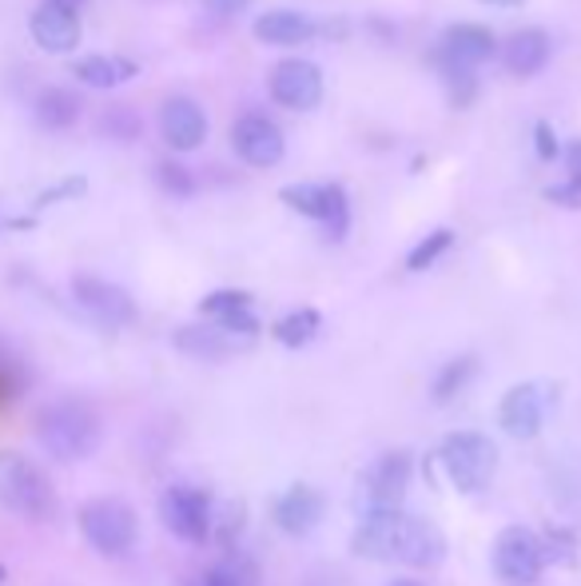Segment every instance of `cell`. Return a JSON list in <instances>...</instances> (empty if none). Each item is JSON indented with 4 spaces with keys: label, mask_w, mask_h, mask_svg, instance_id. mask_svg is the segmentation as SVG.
I'll return each mask as SVG.
<instances>
[{
    "label": "cell",
    "mask_w": 581,
    "mask_h": 586,
    "mask_svg": "<svg viewBox=\"0 0 581 586\" xmlns=\"http://www.w3.org/2000/svg\"><path fill=\"white\" fill-rule=\"evenodd\" d=\"M351 550L358 559L375 562H399V566H415L430 571L446 559V538L434 523L418 519L406 511H379L363 514L358 531L351 535Z\"/></svg>",
    "instance_id": "cell-1"
},
{
    "label": "cell",
    "mask_w": 581,
    "mask_h": 586,
    "mask_svg": "<svg viewBox=\"0 0 581 586\" xmlns=\"http://www.w3.org/2000/svg\"><path fill=\"white\" fill-rule=\"evenodd\" d=\"M36 439L52 459L76 463V459H88L100 447V419L80 399H60V403H48L36 415Z\"/></svg>",
    "instance_id": "cell-2"
},
{
    "label": "cell",
    "mask_w": 581,
    "mask_h": 586,
    "mask_svg": "<svg viewBox=\"0 0 581 586\" xmlns=\"http://www.w3.org/2000/svg\"><path fill=\"white\" fill-rule=\"evenodd\" d=\"M0 507L21 519H48L56 511V495H52V483L40 466L21 451H0Z\"/></svg>",
    "instance_id": "cell-3"
},
{
    "label": "cell",
    "mask_w": 581,
    "mask_h": 586,
    "mask_svg": "<svg viewBox=\"0 0 581 586\" xmlns=\"http://www.w3.org/2000/svg\"><path fill=\"white\" fill-rule=\"evenodd\" d=\"M439 463L454 483V490L478 495V490L490 487V478L498 471V447L478 431H451L439 447Z\"/></svg>",
    "instance_id": "cell-4"
},
{
    "label": "cell",
    "mask_w": 581,
    "mask_h": 586,
    "mask_svg": "<svg viewBox=\"0 0 581 586\" xmlns=\"http://www.w3.org/2000/svg\"><path fill=\"white\" fill-rule=\"evenodd\" d=\"M80 535L88 538V547L100 550L104 559H119L136 547L140 538V523L136 511L119 499H92L80 507Z\"/></svg>",
    "instance_id": "cell-5"
},
{
    "label": "cell",
    "mask_w": 581,
    "mask_h": 586,
    "mask_svg": "<svg viewBox=\"0 0 581 586\" xmlns=\"http://www.w3.org/2000/svg\"><path fill=\"white\" fill-rule=\"evenodd\" d=\"M406 487H411V454L406 451H387L358 475L355 507L363 514L379 511H403Z\"/></svg>",
    "instance_id": "cell-6"
},
{
    "label": "cell",
    "mask_w": 581,
    "mask_h": 586,
    "mask_svg": "<svg viewBox=\"0 0 581 586\" xmlns=\"http://www.w3.org/2000/svg\"><path fill=\"white\" fill-rule=\"evenodd\" d=\"M279 200L291 208V212L307 215L315 224H323V232L331 239H343L346 236V224H351V200H346L343 184H287L279 191Z\"/></svg>",
    "instance_id": "cell-7"
},
{
    "label": "cell",
    "mask_w": 581,
    "mask_h": 586,
    "mask_svg": "<svg viewBox=\"0 0 581 586\" xmlns=\"http://www.w3.org/2000/svg\"><path fill=\"white\" fill-rule=\"evenodd\" d=\"M546 566V547L534 531L526 526H506L494 538V574L502 586H534Z\"/></svg>",
    "instance_id": "cell-8"
},
{
    "label": "cell",
    "mask_w": 581,
    "mask_h": 586,
    "mask_svg": "<svg viewBox=\"0 0 581 586\" xmlns=\"http://www.w3.org/2000/svg\"><path fill=\"white\" fill-rule=\"evenodd\" d=\"M231 148H236V155L248 167H275L287 152V136L267 112L248 108L231 124Z\"/></svg>",
    "instance_id": "cell-9"
},
{
    "label": "cell",
    "mask_w": 581,
    "mask_h": 586,
    "mask_svg": "<svg viewBox=\"0 0 581 586\" xmlns=\"http://www.w3.org/2000/svg\"><path fill=\"white\" fill-rule=\"evenodd\" d=\"M160 519H164L167 531H172L176 538H184V543H203V538L212 535L215 511H212L207 490L167 487L164 499H160Z\"/></svg>",
    "instance_id": "cell-10"
},
{
    "label": "cell",
    "mask_w": 581,
    "mask_h": 586,
    "mask_svg": "<svg viewBox=\"0 0 581 586\" xmlns=\"http://www.w3.org/2000/svg\"><path fill=\"white\" fill-rule=\"evenodd\" d=\"M267 92L279 108L287 112H311L323 100V72L319 64H311L303 57L279 60L267 76Z\"/></svg>",
    "instance_id": "cell-11"
},
{
    "label": "cell",
    "mask_w": 581,
    "mask_h": 586,
    "mask_svg": "<svg viewBox=\"0 0 581 586\" xmlns=\"http://www.w3.org/2000/svg\"><path fill=\"white\" fill-rule=\"evenodd\" d=\"M72 299L100 327H128L136 320V303H131L128 291L100 279V275H76L72 279Z\"/></svg>",
    "instance_id": "cell-12"
},
{
    "label": "cell",
    "mask_w": 581,
    "mask_h": 586,
    "mask_svg": "<svg viewBox=\"0 0 581 586\" xmlns=\"http://www.w3.org/2000/svg\"><path fill=\"white\" fill-rule=\"evenodd\" d=\"M554 403H558L554 387H546V383H518L502 399L498 419L514 439H534L538 431H542V419H546V411Z\"/></svg>",
    "instance_id": "cell-13"
},
{
    "label": "cell",
    "mask_w": 581,
    "mask_h": 586,
    "mask_svg": "<svg viewBox=\"0 0 581 586\" xmlns=\"http://www.w3.org/2000/svg\"><path fill=\"white\" fill-rule=\"evenodd\" d=\"M160 136L172 152H195L207 140V112L191 96H167L160 104Z\"/></svg>",
    "instance_id": "cell-14"
},
{
    "label": "cell",
    "mask_w": 581,
    "mask_h": 586,
    "mask_svg": "<svg viewBox=\"0 0 581 586\" xmlns=\"http://www.w3.org/2000/svg\"><path fill=\"white\" fill-rule=\"evenodd\" d=\"M434 57L454 60V64H466V68H478V64H487L490 57H498V40H494V33L482 28V24L458 21L439 36Z\"/></svg>",
    "instance_id": "cell-15"
},
{
    "label": "cell",
    "mask_w": 581,
    "mask_h": 586,
    "mask_svg": "<svg viewBox=\"0 0 581 586\" xmlns=\"http://www.w3.org/2000/svg\"><path fill=\"white\" fill-rule=\"evenodd\" d=\"M33 40L45 52H72V48L80 45V12L64 9V4H56V0H45V4H36L33 12Z\"/></svg>",
    "instance_id": "cell-16"
},
{
    "label": "cell",
    "mask_w": 581,
    "mask_h": 586,
    "mask_svg": "<svg viewBox=\"0 0 581 586\" xmlns=\"http://www.w3.org/2000/svg\"><path fill=\"white\" fill-rule=\"evenodd\" d=\"M200 311L227 335L260 332V315H255V308H251V296L248 291H236V287H219V291H212V296H203Z\"/></svg>",
    "instance_id": "cell-17"
},
{
    "label": "cell",
    "mask_w": 581,
    "mask_h": 586,
    "mask_svg": "<svg viewBox=\"0 0 581 586\" xmlns=\"http://www.w3.org/2000/svg\"><path fill=\"white\" fill-rule=\"evenodd\" d=\"M498 57L514 76H534L554 60V40L542 28H518L498 45Z\"/></svg>",
    "instance_id": "cell-18"
},
{
    "label": "cell",
    "mask_w": 581,
    "mask_h": 586,
    "mask_svg": "<svg viewBox=\"0 0 581 586\" xmlns=\"http://www.w3.org/2000/svg\"><path fill=\"white\" fill-rule=\"evenodd\" d=\"M275 526L287 531V535H307L315 531V523L323 519V495L307 483H295V487L275 499Z\"/></svg>",
    "instance_id": "cell-19"
},
{
    "label": "cell",
    "mask_w": 581,
    "mask_h": 586,
    "mask_svg": "<svg viewBox=\"0 0 581 586\" xmlns=\"http://www.w3.org/2000/svg\"><path fill=\"white\" fill-rule=\"evenodd\" d=\"M315 33H319L315 16H307V12H299V9H271V12H263L260 21H255V40H263V45H275V48L307 45Z\"/></svg>",
    "instance_id": "cell-20"
},
{
    "label": "cell",
    "mask_w": 581,
    "mask_h": 586,
    "mask_svg": "<svg viewBox=\"0 0 581 586\" xmlns=\"http://www.w3.org/2000/svg\"><path fill=\"white\" fill-rule=\"evenodd\" d=\"M76 72V80L88 84V88H119V84H128L140 64L128 57H116V52H92V57H80L72 64Z\"/></svg>",
    "instance_id": "cell-21"
},
{
    "label": "cell",
    "mask_w": 581,
    "mask_h": 586,
    "mask_svg": "<svg viewBox=\"0 0 581 586\" xmlns=\"http://www.w3.org/2000/svg\"><path fill=\"white\" fill-rule=\"evenodd\" d=\"M84 112V100L72 88H60V84H48L45 92L36 96V124L48 132H64L72 128Z\"/></svg>",
    "instance_id": "cell-22"
},
{
    "label": "cell",
    "mask_w": 581,
    "mask_h": 586,
    "mask_svg": "<svg viewBox=\"0 0 581 586\" xmlns=\"http://www.w3.org/2000/svg\"><path fill=\"white\" fill-rule=\"evenodd\" d=\"M176 347L179 351H188L195 359H224L231 347H236V335L219 332V327H203V323H188V327H179L176 332Z\"/></svg>",
    "instance_id": "cell-23"
},
{
    "label": "cell",
    "mask_w": 581,
    "mask_h": 586,
    "mask_svg": "<svg viewBox=\"0 0 581 586\" xmlns=\"http://www.w3.org/2000/svg\"><path fill=\"white\" fill-rule=\"evenodd\" d=\"M319 327H323V315L315 308H299V311H287L283 320L275 323L271 332H275V339L283 347H303V344H311L315 335H319Z\"/></svg>",
    "instance_id": "cell-24"
},
{
    "label": "cell",
    "mask_w": 581,
    "mask_h": 586,
    "mask_svg": "<svg viewBox=\"0 0 581 586\" xmlns=\"http://www.w3.org/2000/svg\"><path fill=\"white\" fill-rule=\"evenodd\" d=\"M451 248H454L451 227H434L427 239H418L415 248H411V255H406V267H411V272H427L430 263H439Z\"/></svg>",
    "instance_id": "cell-25"
},
{
    "label": "cell",
    "mask_w": 581,
    "mask_h": 586,
    "mask_svg": "<svg viewBox=\"0 0 581 586\" xmlns=\"http://www.w3.org/2000/svg\"><path fill=\"white\" fill-rule=\"evenodd\" d=\"M478 371V363L470 356H463V359H451L446 367L439 371V379H434V399L439 403H446V399H454V395L463 391L466 383H470V375Z\"/></svg>",
    "instance_id": "cell-26"
},
{
    "label": "cell",
    "mask_w": 581,
    "mask_h": 586,
    "mask_svg": "<svg viewBox=\"0 0 581 586\" xmlns=\"http://www.w3.org/2000/svg\"><path fill=\"white\" fill-rule=\"evenodd\" d=\"M255 566H251L248 559H224L219 566H212L207 571V578H203V586H255Z\"/></svg>",
    "instance_id": "cell-27"
},
{
    "label": "cell",
    "mask_w": 581,
    "mask_h": 586,
    "mask_svg": "<svg viewBox=\"0 0 581 586\" xmlns=\"http://www.w3.org/2000/svg\"><path fill=\"white\" fill-rule=\"evenodd\" d=\"M434 64H439L442 80H446V88H451V96L458 100V104L475 100V88H478L475 68H466V64H454V60H442V57H434Z\"/></svg>",
    "instance_id": "cell-28"
},
{
    "label": "cell",
    "mask_w": 581,
    "mask_h": 586,
    "mask_svg": "<svg viewBox=\"0 0 581 586\" xmlns=\"http://www.w3.org/2000/svg\"><path fill=\"white\" fill-rule=\"evenodd\" d=\"M155 179H160V188L172 191V196H191V191H195V176H191L184 164H176V160H160V164H155Z\"/></svg>",
    "instance_id": "cell-29"
},
{
    "label": "cell",
    "mask_w": 581,
    "mask_h": 586,
    "mask_svg": "<svg viewBox=\"0 0 581 586\" xmlns=\"http://www.w3.org/2000/svg\"><path fill=\"white\" fill-rule=\"evenodd\" d=\"M534 152H538V160H561V144H558V136H554V128H550V120H538L534 124Z\"/></svg>",
    "instance_id": "cell-30"
},
{
    "label": "cell",
    "mask_w": 581,
    "mask_h": 586,
    "mask_svg": "<svg viewBox=\"0 0 581 586\" xmlns=\"http://www.w3.org/2000/svg\"><path fill=\"white\" fill-rule=\"evenodd\" d=\"M104 132L131 140V136L140 132V120H136V112H131V108H112V112L104 116Z\"/></svg>",
    "instance_id": "cell-31"
},
{
    "label": "cell",
    "mask_w": 581,
    "mask_h": 586,
    "mask_svg": "<svg viewBox=\"0 0 581 586\" xmlns=\"http://www.w3.org/2000/svg\"><path fill=\"white\" fill-rule=\"evenodd\" d=\"M546 200L566 203V208H581V188L578 184H570V179H561V184H550L546 188Z\"/></svg>",
    "instance_id": "cell-32"
},
{
    "label": "cell",
    "mask_w": 581,
    "mask_h": 586,
    "mask_svg": "<svg viewBox=\"0 0 581 586\" xmlns=\"http://www.w3.org/2000/svg\"><path fill=\"white\" fill-rule=\"evenodd\" d=\"M215 21H236L239 12H248L251 0H203Z\"/></svg>",
    "instance_id": "cell-33"
},
{
    "label": "cell",
    "mask_w": 581,
    "mask_h": 586,
    "mask_svg": "<svg viewBox=\"0 0 581 586\" xmlns=\"http://www.w3.org/2000/svg\"><path fill=\"white\" fill-rule=\"evenodd\" d=\"M561 160H566V172H570L566 179L581 188V140H573L570 148H561Z\"/></svg>",
    "instance_id": "cell-34"
},
{
    "label": "cell",
    "mask_w": 581,
    "mask_h": 586,
    "mask_svg": "<svg viewBox=\"0 0 581 586\" xmlns=\"http://www.w3.org/2000/svg\"><path fill=\"white\" fill-rule=\"evenodd\" d=\"M56 4H64V9H72V12H80L88 0H56Z\"/></svg>",
    "instance_id": "cell-35"
},
{
    "label": "cell",
    "mask_w": 581,
    "mask_h": 586,
    "mask_svg": "<svg viewBox=\"0 0 581 586\" xmlns=\"http://www.w3.org/2000/svg\"><path fill=\"white\" fill-rule=\"evenodd\" d=\"M487 4H502V9H518V4H526V0H487Z\"/></svg>",
    "instance_id": "cell-36"
},
{
    "label": "cell",
    "mask_w": 581,
    "mask_h": 586,
    "mask_svg": "<svg viewBox=\"0 0 581 586\" xmlns=\"http://www.w3.org/2000/svg\"><path fill=\"white\" fill-rule=\"evenodd\" d=\"M391 586H418V583H391Z\"/></svg>",
    "instance_id": "cell-37"
},
{
    "label": "cell",
    "mask_w": 581,
    "mask_h": 586,
    "mask_svg": "<svg viewBox=\"0 0 581 586\" xmlns=\"http://www.w3.org/2000/svg\"><path fill=\"white\" fill-rule=\"evenodd\" d=\"M0 583H4V566H0Z\"/></svg>",
    "instance_id": "cell-38"
}]
</instances>
